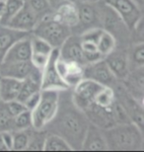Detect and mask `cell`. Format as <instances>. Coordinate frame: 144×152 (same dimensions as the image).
<instances>
[{
	"instance_id": "obj_1",
	"label": "cell",
	"mask_w": 144,
	"mask_h": 152,
	"mask_svg": "<svg viewBox=\"0 0 144 152\" xmlns=\"http://www.w3.org/2000/svg\"><path fill=\"white\" fill-rule=\"evenodd\" d=\"M84 112L74 105L69 89L60 92L57 112L45 127L48 132L61 136L73 151H81L82 142L89 126Z\"/></svg>"
},
{
	"instance_id": "obj_2",
	"label": "cell",
	"mask_w": 144,
	"mask_h": 152,
	"mask_svg": "<svg viewBox=\"0 0 144 152\" xmlns=\"http://www.w3.org/2000/svg\"><path fill=\"white\" fill-rule=\"evenodd\" d=\"M108 151H142L143 130L133 123L116 124L103 129Z\"/></svg>"
},
{
	"instance_id": "obj_3",
	"label": "cell",
	"mask_w": 144,
	"mask_h": 152,
	"mask_svg": "<svg viewBox=\"0 0 144 152\" xmlns=\"http://www.w3.org/2000/svg\"><path fill=\"white\" fill-rule=\"evenodd\" d=\"M60 92L53 89L41 90V98L38 105L31 111L34 129H45L54 118L59 104Z\"/></svg>"
},
{
	"instance_id": "obj_4",
	"label": "cell",
	"mask_w": 144,
	"mask_h": 152,
	"mask_svg": "<svg viewBox=\"0 0 144 152\" xmlns=\"http://www.w3.org/2000/svg\"><path fill=\"white\" fill-rule=\"evenodd\" d=\"M32 32L34 36L48 42L53 48H59L71 35L72 30L56 21L51 13L39 20Z\"/></svg>"
},
{
	"instance_id": "obj_5",
	"label": "cell",
	"mask_w": 144,
	"mask_h": 152,
	"mask_svg": "<svg viewBox=\"0 0 144 152\" xmlns=\"http://www.w3.org/2000/svg\"><path fill=\"white\" fill-rule=\"evenodd\" d=\"M121 18L129 32L143 19V10L133 0H102Z\"/></svg>"
},
{
	"instance_id": "obj_6",
	"label": "cell",
	"mask_w": 144,
	"mask_h": 152,
	"mask_svg": "<svg viewBox=\"0 0 144 152\" xmlns=\"http://www.w3.org/2000/svg\"><path fill=\"white\" fill-rule=\"evenodd\" d=\"M59 56V48H53L48 63L41 72V90L53 89L63 91L70 89L57 72L56 62Z\"/></svg>"
},
{
	"instance_id": "obj_7",
	"label": "cell",
	"mask_w": 144,
	"mask_h": 152,
	"mask_svg": "<svg viewBox=\"0 0 144 152\" xmlns=\"http://www.w3.org/2000/svg\"><path fill=\"white\" fill-rule=\"evenodd\" d=\"M97 82L90 79H82L75 85L71 92V98L74 105L81 111H84L94 102V98L97 92L102 87Z\"/></svg>"
},
{
	"instance_id": "obj_8",
	"label": "cell",
	"mask_w": 144,
	"mask_h": 152,
	"mask_svg": "<svg viewBox=\"0 0 144 152\" xmlns=\"http://www.w3.org/2000/svg\"><path fill=\"white\" fill-rule=\"evenodd\" d=\"M84 78L93 80L103 86L113 87L116 82V78L110 70L104 58L84 65Z\"/></svg>"
},
{
	"instance_id": "obj_9",
	"label": "cell",
	"mask_w": 144,
	"mask_h": 152,
	"mask_svg": "<svg viewBox=\"0 0 144 152\" xmlns=\"http://www.w3.org/2000/svg\"><path fill=\"white\" fill-rule=\"evenodd\" d=\"M56 66L61 79L69 88L74 87L82 79H84V65L74 61H67L57 57Z\"/></svg>"
},
{
	"instance_id": "obj_10",
	"label": "cell",
	"mask_w": 144,
	"mask_h": 152,
	"mask_svg": "<svg viewBox=\"0 0 144 152\" xmlns=\"http://www.w3.org/2000/svg\"><path fill=\"white\" fill-rule=\"evenodd\" d=\"M95 3H86L79 2L78 5V14H79V22L78 25L74 29H77V34L80 35L83 32L87 31L92 28H101L98 25H101V19L99 10Z\"/></svg>"
},
{
	"instance_id": "obj_11",
	"label": "cell",
	"mask_w": 144,
	"mask_h": 152,
	"mask_svg": "<svg viewBox=\"0 0 144 152\" xmlns=\"http://www.w3.org/2000/svg\"><path fill=\"white\" fill-rule=\"evenodd\" d=\"M38 22V17L36 16V14L34 13L33 10L29 7V5L25 1V4L20 9V11L2 26L9 27V28L18 30V31L32 33Z\"/></svg>"
},
{
	"instance_id": "obj_12",
	"label": "cell",
	"mask_w": 144,
	"mask_h": 152,
	"mask_svg": "<svg viewBox=\"0 0 144 152\" xmlns=\"http://www.w3.org/2000/svg\"><path fill=\"white\" fill-rule=\"evenodd\" d=\"M31 47H32V54L30 61L32 62L34 67L42 72L48 61L53 48L48 42L34 35H31Z\"/></svg>"
},
{
	"instance_id": "obj_13",
	"label": "cell",
	"mask_w": 144,
	"mask_h": 152,
	"mask_svg": "<svg viewBox=\"0 0 144 152\" xmlns=\"http://www.w3.org/2000/svg\"><path fill=\"white\" fill-rule=\"evenodd\" d=\"M32 47H31V34L14 42L5 53L0 63L28 61L31 59Z\"/></svg>"
},
{
	"instance_id": "obj_14",
	"label": "cell",
	"mask_w": 144,
	"mask_h": 152,
	"mask_svg": "<svg viewBox=\"0 0 144 152\" xmlns=\"http://www.w3.org/2000/svg\"><path fill=\"white\" fill-rule=\"evenodd\" d=\"M83 112L87 117L89 123L95 124V126H97L102 129H109V127L115 124L114 113H113V107L103 108L92 103Z\"/></svg>"
},
{
	"instance_id": "obj_15",
	"label": "cell",
	"mask_w": 144,
	"mask_h": 152,
	"mask_svg": "<svg viewBox=\"0 0 144 152\" xmlns=\"http://www.w3.org/2000/svg\"><path fill=\"white\" fill-rule=\"evenodd\" d=\"M104 60L116 80H124L129 73L128 56L124 50H113L111 53L104 57Z\"/></svg>"
},
{
	"instance_id": "obj_16",
	"label": "cell",
	"mask_w": 144,
	"mask_h": 152,
	"mask_svg": "<svg viewBox=\"0 0 144 152\" xmlns=\"http://www.w3.org/2000/svg\"><path fill=\"white\" fill-rule=\"evenodd\" d=\"M59 56L67 61H74L86 65L81 50L80 36L70 35L59 48Z\"/></svg>"
},
{
	"instance_id": "obj_17",
	"label": "cell",
	"mask_w": 144,
	"mask_h": 152,
	"mask_svg": "<svg viewBox=\"0 0 144 152\" xmlns=\"http://www.w3.org/2000/svg\"><path fill=\"white\" fill-rule=\"evenodd\" d=\"M53 17L58 22L73 30L78 25L79 22L77 3L75 1H67L61 3L53 10Z\"/></svg>"
},
{
	"instance_id": "obj_18",
	"label": "cell",
	"mask_w": 144,
	"mask_h": 152,
	"mask_svg": "<svg viewBox=\"0 0 144 152\" xmlns=\"http://www.w3.org/2000/svg\"><path fill=\"white\" fill-rule=\"evenodd\" d=\"M81 151H108L102 129L93 124H89L82 142Z\"/></svg>"
},
{
	"instance_id": "obj_19",
	"label": "cell",
	"mask_w": 144,
	"mask_h": 152,
	"mask_svg": "<svg viewBox=\"0 0 144 152\" xmlns=\"http://www.w3.org/2000/svg\"><path fill=\"white\" fill-rule=\"evenodd\" d=\"M37 70L38 69L34 67L30 60L0 63V77H11L19 79V80H24Z\"/></svg>"
},
{
	"instance_id": "obj_20",
	"label": "cell",
	"mask_w": 144,
	"mask_h": 152,
	"mask_svg": "<svg viewBox=\"0 0 144 152\" xmlns=\"http://www.w3.org/2000/svg\"><path fill=\"white\" fill-rule=\"evenodd\" d=\"M122 81L124 82V88L128 91V93L143 103V67L130 69L129 73Z\"/></svg>"
},
{
	"instance_id": "obj_21",
	"label": "cell",
	"mask_w": 144,
	"mask_h": 152,
	"mask_svg": "<svg viewBox=\"0 0 144 152\" xmlns=\"http://www.w3.org/2000/svg\"><path fill=\"white\" fill-rule=\"evenodd\" d=\"M31 34V32L18 31L6 26H0V62L5 53L14 42Z\"/></svg>"
},
{
	"instance_id": "obj_22",
	"label": "cell",
	"mask_w": 144,
	"mask_h": 152,
	"mask_svg": "<svg viewBox=\"0 0 144 152\" xmlns=\"http://www.w3.org/2000/svg\"><path fill=\"white\" fill-rule=\"evenodd\" d=\"M22 80L11 77H0V101L9 102L16 100Z\"/></svg>"
},
{
	"instance_id": "obj_23",
	"label": "cell",
	"mask_w": 144,
	"mask_h": 152,
	"mask_svg": "<svg viewBox=\"0 0 144 152\" xmlns=\"http://www.w3.org/2000/svg\"><path fill=\"white\" fill-rule=\"evenodd\" d=\"M97 48L103 57L107 56L116 48V39L114 35L103 29L97 42Z\"/></svg>"
},
{
	"instance_id": "obj_24",
	"label": "cell",
	"mask_w": 144,
	"mask_h": 152,
	"mask_svg": "<svg viewBox=\"0 0 144 152\" xmlns=\"http://www.w3.org/2000/svg\"><path fill=\"white\" fill-rule=\"evenodd\" d=\"M44 151H73L70 145L56 133L48 132L45 140Z\"/></svg>"
},
{
	"instance_id": "obj_25",
	"label": "cell",
	"mask_w": 144,
	"mask_h": 152,
	"mask_svg": "<svg viewBox=\"0 0 144 152\" xmlns=\"http://www.w3.org/2000/svg\"><path fill=\"white\" fill-rule=\"evenodd\" d=\"M115 101V93L111 86H102L94 98V104L103 108H112Z\"/></svg>"
},
{
	"instance_id": "obj_26",
	"label": "cell",
	"mask_w": 144,
	"mask_h": 152,
	"mask_svg": "<svg viewBox=\"0 0 144 152\" xmlns=\"http://www.w3.org/2000/svg\"><path fill=\"white\" fill-rule=\"evenodd\" d=\"M128 56L129 69L142 68L144 66V44L143 42H135L131 48Z\"/></svg>"
},
{
	"instance_id": "obj_27",
	"label": "cell",
	"mask_w": 144,
	"mask_h": 152,
	"mask_svg": "<svg viewBox=\"0 0 144 152\" xmlns=\"http://www.w3.org/2000/svg\"><path fill=\"white\" fill-rule=\"evenodd\" d=\"M81 50L86 64L96 62L98 60L104 58L102 54L100 53V51L98 50L97 45L93 42L86 41V39H81Z\"/></svg>"
},
{
	"instance_id": "obj_28",
	"label": "cell",
	"mask_w": 144,
	"mask_h": 152,
	"mask_svg": "<svg viewBox=\"0 0 144 152\" xmlns=\"http://www.w3.org/2000/svg\"><path fill=\"white\" fill-rule=\"evenodd\" d=\"M25 1L38 17L39 21L53 12V9L48 0H25Z\"/></svg>"
},
{
	"instance_id": "obj_29",
	"label": "cell",
	"mask_w": 144,
	"mask_h": 152,
	"mask_svg": "<svg viewBox=\"0 0 144 152\" xmlns=\"http://www.w3.org/2000/svg\"><path fill=\"white\" fill-rule=\"evenodd\" d=\"M48 132L45 129H32L26 151H44L45 140Z\"/></svg>"
},
{
	"instance_id": "obj_30",
	"label": "cell",
	"mask_w": 144,
	"mask_h": 152,
	"mask_svg": "<svg viewBox=\"0 0 144 152\" xmlns=\"http://www.w3.org/2000/svg\"><path fill=\"white\" fill-rule=\"evenodd\" d=\"M32 129H32L12 132V134H13V147H12V151H26Z\"/></svg>"
},
{
	"instance_id": "obj_31",
	"label": "cell",
	"mask_w": 144,
	"mask_h": 152,
	"mask_svg": "<svg viewBox=\"0 0 144 152\" xmlns=\"http://www.w3.org/2000/svg\"><path fill=\"white\" fill-rule=\"evenodd\" d=\"M14 117L10 114L6 103L0 101V132H13Z\"/></svg>"
},
{
	"instance_id": "obj_32",
	"label": "cell",
	"mask_w": 144,
	"mask_h": 152,
	"mask_svg": "<svg viewBox=\"0 0 144 152\" xmlns=\"http://www.w3.org/2000/svg\"><path fill=\"white\" fill-rule=\"evenodd\" d=\"M25 4V0H6V11L4 17L0 21V25H4L16 15Z\"/></svg>"
},
{
	"instance_id": "obj_33",
	"label": "cell",
	"mask_w": 144,
	"mask_h": 152,
	"mask_svg": "<svg viewBox=\"0 0 144 152\" xmlns=\"http://www.w3.org/2000/svg\"><path fill=\"white\" fill-rule=\"evenodd\" d=\"M32 112L26 110L14 117V130L32 129ZM13 130V132H14Z\"/></svg>"
},
{
	"instance_id": "obj_34",
	"label": "cell",
	"mask_w": 144,
	"mask_h": 152,
	"mask_svg": "<svg viewBox=\"0 0 144 152\" xmlns=\"http://www.w3.org/2000/svg\"><path fill=\"white\" fill-rule=\"evenodd\" d=\"M6 103V106H7L9 112H10V114L15 117V115H19L20 113H22V112L28 110L26 107V105L24 104L23 102L19 101V100H12V101H9V102H5Z\"/></svg>"
},
{
	"instance_id": "obj_35",
	"label": "cell",
	"mask_w": 144,
	"mask_h": 152,
	"mask_svg": "<svg viewBox=\"0 0 144 152\" xmlns=\"http://www.w3.org/2000/svg\"><path fill=\"white\" fill-rule=\"evenodd\" d=\"M130 33H132V37L135 42H143V19L136 24V26L131 30Z\"/></svg>"
},
{
	"instance_id": "obj_36",
	"label": "cell",
	"mask_w": 144,
	"mask_h": 152,
	"mask_svg": "<svg viewBox=\"0 0 144 152\" xmlns=\"http://www.w3.org/2000/svg\"><path fill=\"white\" fill-rule=\"evenodd\" d=\"M39 98H41V91H38V92L34 93L33 95H31L29 98L24 102V104L26 105V107L28 110L32 111L33 109L38 105V103L39 101Z\"/></svg>"
},
{
	"instance_id": "obj_37",
	"label": "cell",
	"mask_w": 144,
	"mask_h": 152,
	"mask_svg": "<svg viewBox=\"0 0 144 152\" xmlns=\"http://www.w3.org/2000/svg\"><path fill=\"white\" fill-rule=\"evenodd\" d=\"M1 137L6 150L12 151V147H13V134H12V132H1Z\"/></svg>"
},
{
	"instance_id": "obj_38",
	"label": "cell",
	"mask_w": 144,
	"mask_h": 152,
	"mask_svg": "<svg viewBox=\"0 0 144 152\" xmlns=\"http://www.w3.org/2000/svg\"><path fill=\"white\" fill-rule=\"evenodd\" d=\"M50 3V5H51V7H53V9L54 10L58 5H60L61 3H63V2H67V1H75L76 2V0H48Z\"/></svg>"
},
{
	"instance_id": "obj_39",
	"label": "cell",
	"mask_w": 144,
	"mask_h": 152,
	"mask_svg": "<svg viewBox=\"0 0 144 152\" xmlns=\"http://www.w3.org/2000/svg\"><path fill=\"white\" fill-rule=\"evenodd\" d=\"M6 11V0H0V21L4 17Z\"/></svg>"
},
{
	"instance_id": "obj_40",
	"label": "cell",
	"mask_w": 144,
	"mask_h": 152,
	"mask_svg": "<svg viewBox=\"0 0 144 152\" xmlns=\"http://www.w3.org/2000/svg\"><path fill=\"white\" fill-rule=\"evenodd\" d=\"M133 1L135 2L136 4L138 5L139 7L141 8L142 10H143V6H144V0H133Z\"/></svg>"
},
{
	"instance_id": "obj_41",
	"label": "cell",
	"mask_w": 144,
	"mask_h": 152,
	"mask_svg": "<svg viewBox=\"0 0 144 152\" xmlns=\"http://www.w3.org/2000/svg\"><path fill=\"white\" fill-rule=\"evenodd\" d=\"M0 151H7L5 146H4V144H3L2 137H1V132H0Z\"/></svg>"
},
{
	"instance_id": "obj_42",
	"label": "cell",
	"mask_w": 144,
	"mask_h": 152,
	"mask_svg": "<svg viewBox=\"0 0 144 152\" xmlns=\"http://www.w3.org/2000/svg\"><path fill=\"white\" fill-rule=\"evenodd\" d=\"M79 2H86V3H96L101 0H78Z\"/></svg>"
}]
</instances>
